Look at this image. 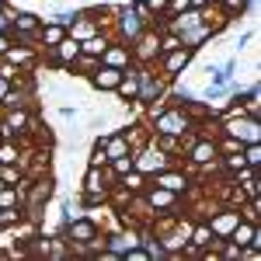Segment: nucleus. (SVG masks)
<instances>
[{"mask_svg":"<svg viewBox=\"0 0 261 261\" xmlns=\"http://www.w3.org/2000/svg\"><path fill=\"white\" fill-rule=\"evenodd\" d=\"M66 39V28L63 24H56V21H42L39 28V49H53L56 42Z\"/></svg>","mask_w":261,"mask_h":261,"instance_id":"nucleus-22","label":"nucleus"},{"mask_svg":"<svg viewBox=\"0 0 261 261\" xmlns=\"http://www.w3.org/2000/svg\"><path fill=\"white\" fill-rule=\"evenodd\" d=\"M60 115H63V119H73V115H77V108H70V105H63V108H60Z\"/></svg>","mask_w":261,"mask_h":261,"instance_id":"nucleus-32","label":"nucleus"},{"mask_svg":"<svg viewBox=\"0 0 261 261\" xmlns=\"http://www.w3.org/2000/svg\"><path fill=\"white\" fill-rule=\"evenodd\" d=\"M188 4H192V7H199V11H202V7H213L216 0H188Z\"/></svg>","mask_w":261,"mask_h":261,"instance_id":"nucleus-33","label":"nucleus"},{"mask_svg":"<svg viewBox=\"0 0 261 261\" xmlns=\"http://www.w3.org/2000/svg\"><path fill=\"white\" fill-rule=\"evenodd\" d=\"M244 164L247 167H258L261 164V143H244Z\"/></svg>","mask_w":261,"mask_h":261,"instance_id":"nucleus-28","label":"nucleus"},{"mask_svg":"<svg viewBox=\"0 0 261 261\" xmlns=\"http://www.w3.org/2000/svg\"><path fill=\"white\" fill-rule=\"evenodd\" d=\"M101 63L105 66H115V70H133L136 63H133V53H129V45L119 39H112L105 45V53H101Z\"/></svg>","mask_w":261,"mask_h":261,"instance_id":"nucleus-15","label":"nucleus"},{"mask_svg":"<svg viewBox=\"0 0 261 261\" xmlns=\"http://www.w3.org/2000/svg\"><path fill=\"white\" fill-rule=\"evenodd\" d=\"M39 230H42V223L28 220V216H24V220H18L14 226H11V233H14V244H28L32 237H35V233H39Z\"/></svg>","mask_w":261,"mask_h":261,"instance_id":"nucleus-24","label":"nucleus"},{"mask_svg":"<svg viewBox=\"0 0 261 261\" xmlns=\"http://www.w3.org/2000/svg\"><path fill=\"white\" fill-rule=\"evenodd\" d=\"M53 195H56V178H53V174L28 178V185H24V216L42 223V213H45V205L53 202Z\"/></svg>","mask_w":261,"mask_h":261,"instance_id":"nucleus-2","label":"nucleus"},{"mask_svg":"<svg viewBox=\"0 0 261 261\" xmlns=\"http://www.w3.org/2000/svg\"><path fill=\"white\" fill-rule=\"evenodd\" d=\"M129 53H133V63L136 66H153V60L161 56V32L150 24V28H143L136 39L129 42Z\"/></svg>","mask_w":261,"mask_h":261,"instance_id":"nucleus-9","label":"nucleus"},{"mask_svg":"<svg viewBox=\"0 0 261 261\" xmlns=\"http://www.w3.org/2000/svg\"><path fill=\"white\" fill-rule=\"evenodd\" d=\"M143 4H146L150 14H164V11H167V0H143Z\"/></svg>","mask_w":261,"mask_h":261,"instance_id":"nucleus-30","label":"nucleus"},{"mask_svg":"<svg viewBox=\"0 0 261 261\" xmlns=\"http://www.w3.org/2000/svg\"><path fill=\"white\" fill-rule=\"evenodd\" d=\"M108 42H112V35H108V32H98V35H91V39L81 42V53L98 56V60H101V53H105V45H108Z\"/></svg>","mask_w":261,"mask_h":261,"instance_id":"nucleus-25","label":"nucleus"},{"mask_svg":"<svg viewBox=\"0 0 261 261\" xmlns=\"http://www.w3.org/2000/svg\"><path fill=\"white\" fill-rule=\"evenodd\" d=\"M251 4H254V0H216V7H220L223 14L233 21V24H237V21H241L244 14L251 11Z\"/></svg>","mask_w":261,"mask_h":261,"instance_id":"nucleus-23","label":"nucleus"},{"mask_svg":"<svg viewBox=\"0 0 261 261\" xmlns=\"http://www.w3.org/2000/svg\"><path fill=\"white\" fill-rule=\"evenodd\" d=\"M192 60H195V53H192V49H185V45H178V49H171V53H161V56L153 60V70H157L167 84H178L181 77L188 73Z\"/></svg>","mask_w":261,"mask_h":261,"instance_id":"nucleus-3","label":"nucleus"},{"mask_svg":"<svg viewBox=\"0 0 261 261\" xmlns=\"http://www.w3.org/2000/svg\"><path fill=\"white\" fill-rule=\"evenodd\" d=\"M143 28H146V24L140 21V14H136V7H133V4H115V11H112V28H108V35H112V39H119V42L129 45Z\"/></svg>","mask_w":261,"mask_h":261,"instance_id":"nucleus-4","label":"nucleus"},{"mask_svg":"<svg viewBox=\"0 0 261 261\" xmlns=\"http://www.w3.org/2000/svg\"><path fill=\"white\" fill-rule=\"evenodd\" d=\"M11 45H14V39H11V32H0V56H4V53H7Z\"/></svg>","mask_w":261,"mask_h":261,"instance_id":"nucleus-31","label":"nucleus"},{"mask_svg":"<svg viewBox=\"0 0 261 261\" xmlns=\"http://www.w3.org/2000/svg\"><path fill=\"white\" fill-rule=\"evenodd\" d=\"M101 230H105V226H101L94 216L84 213V216H77L73 223H66V241L70 244H91L94 237H101Z\"/></svg>","mask_w":261,"mask_h":261,"instance_id":"nucleus-12","label":"nucleus"},{"mask_svg":"<svg viewBox=\"0 0 261 261\" xmlns=\"http://www.w3.org/2000/svg\"><path fill=\"white\" fill-rule=\"evenodd\" d=\"M35 125H39V108H4L0 112V133H4V140H18L21 146H28Z\"/></svg>","mask_w":261,"mask_h":261,"instance_id":"nucleus-1","label":"nucleus"},{"mask_svg":"<svg viewBox=\"0 0 261 261\" xmlns=\"http://www.w3.org/2000/svg\"><path fill=\"white\" fill-rule=\"evenodd\" d=\"M4 60L14 63L18 70H39L42 66V49L39 45H21V42H14V45L4 53Z\"/></svg>","mask_w":261,"mask_h":261,"instance_id":"nucleus-13","label":"nucleus"},{"mask_svg":"<svg viewBox=\"0 0 261 261\" xmlns=\"http://www.w3.org/2000/svg\"><path fill=\"white\" fill-rule=\"evenodd\" d=\"M213 39H216V32H213V24H205V21H199V24L188 28V32H181V45L192 49V53H199V49H205V45H213Z\"/></svg>","mask_w":261,"mask_h":261,"instance_id":"nucleus-17","label":"nucleus"},{"mask_svg":"<svg viewBox=\"0 0 261 261\" xmlns=\"http://www.w3.org/2000/svg\"><path fill=\"white\" fill-rule=\"evenodd\" d=\"M105 153H108V161L133 153V146H129V136H125L122 129H112V133H105Z\"/></svg>","mask_w":261,"mask_h":261,"instance_id":"nucleus-18","label":"nucleus"},{"mask_svg":"<svg viewBox=\"0 0 261 261\" xmlns=\"http://www.w3.org/2000/svg\"><path fill=\"white\" fill-rule=\"evenodd\" d=\"M14 11H18V7H11L7 0L0 4V32H11V24H14Z\"/></svg>","mask_w":261,"mask_h":261,"instance_id":"nucleus-29","label":"nucleus"},{"mask_svg":"<svg viewBox=\"0 0 261 261\" xmlns=\"http://www.w3.org/2000/svg\"><path fill=\"white\" fill-rule=\"evenodd\" d=\"M205 223L213 226L216 237H230V230L241 223V209H233V205H216V209L205 216Z\"/></svg>","mask_w":261,"mask_h":261,"instance_id":"nucleus-14","label":"nucleus"},{"mask_svg":"<svg viewBox=\"0 0 261 261\" xmlns=\"http://www.w3.org/2000/svg\"><path fill=\"white\" fill-rule=\"evenodd\" d=\"M119 81H122V70H115V66H105V63H98V70L87 77V84H91L98 94H115Z\"/></svg>","mask_w":261,"mask_h":261,"instance_id":"nucleus-16","label":"nucleus"},{"mask_svg":"<svg viewBox=\"0 0 261 261\" xmlns=\"http://www.w3.org/2000/svg\"><path fill=\"white\" fill-rule=\"evenodd\" d=\"M258 233H261V223L241 220V223H237V226H233V230H230V237H226V241H233V244H237V247H247V244L254 241Z\"/></svg>","mask_w":261,"mask_h":261,"instance_id":"nucleus-21","label":"nucleus"},{"mask_svg":"<svg viewBox=\"0 0 261 261\" xmlns=\"http://www.w3.org/2000/svg\"><path fill=\"white\" fill-rule=\"evenodd\" d=\"M143 202L150 205L153 220H157V216H178V213H185V195H174V192H167L161 185H146Z\"/></svg>","mask_w":261,"mask_h":261,"instance_id":"nucleus-6","label":"nucleus"},{"mask_svg":"<svg viewBox=\"0 0 261 261\" xmlns=\"http://www.w3.org/2000/svg\"><path fill=\"white\" fill-rule=\"evenodd\" d=\"M136 91H140V70L133 66V70H122V81H119V87H115V98L119 101H136Z\"/></svg>","mask_w":261,"mask_h":261,"instance_id":"nucleus-19","label":"nucleus"},{"mask_svg":"<svg viewBox=\"0 0 261 261\" xmlns=\"http://www.w3.org/2000/svg\"><path fill=\"white\" fill-rule=\"evenodd\" d=\"M146 125H150V133L181 136V133H188V129H192V119L185 115V108H174V105H167V108H164V112H157V115L146 122Z\"/></svg>","mask_w":261,"mask_h":261,"instance_id":"nucleus-10","label":"nucleus"},{"mask_svg":"<svg viewBox=\"0 0 261 261\" xmlns=\"http://www.w3.org/2000/svg\"><path fill=\"white\" fill-rule=\"evenodd\" d=\"M115 185H119V188H125L129 195H143V192H146V185H150V178H146L143 171H136V167H133V171L119 174V181H115ZM115 185H112V188H115Z\"/></svg>","mask_w":261,"mask_h":261,"instance_id":"nucleus-20","label":"nucleus"},{"mask_svg":"<svg viewBox=\"0 0 261 261\" xmlns=\"http://www.w3.org/2000/svg\"><path fill=\"white\" fill-rule=\"evenodd\" d=\"M136 70H140V91H136V101H133V105H136V108H146V105L161 101L171 84L164 81L153 66H136Z\"/></svg>","mask_w":261,"mask_h":261,"instance_id":"nucleus-8","label":"nucleus"},{"mask_svg":"<svg viewBox=\"0 0 261 261\" xmlns=\"http://www.w3.org/2000/svg\"><path fill=\"white\" fill-rule=\"evenodd\" d=\"M108 164V153H105V133L91 143V157H87V167H105Z\"/></svg>","mask_w":261,"mask_h":261,"instance_id":"nucleus-27","label":"nucleus"},{"mask_svg":"<svg viewBox=\"0 0 261 261\" xmlns=\"http://www.w3.org/2000/svg\"><path fill=\"white\" fill-rule=\"evenodd\" d=\"M171 164H178V157H171V153L157 150V146H153L150 140L143 143V146H136V150H133V167H136V171H143L146 178H153L157 171H167Z\"/></svg>","mask_w":261,"mask_h":261,"instance_id":"nucleus-7","label":"nucleus"},{"mask_svg":"<svg viewBox=\"0 0 261 261\" xmlns=\"http://www.w3.org/2000/svg\"><path fill=\"white\" fill-rule=\"evenodd\" d=\"M216 133L223 136H233L241 143H261V119H251V115H226V119H216Z\"/></svg>","mask_w":261,"mask_h":261,"instance_id":"nucleus-5","label":"nucleus"},{"mask_svg":"<svg viewBox=\"0 0 261 261\" xmlns=\"http://www.w3.org/2000/svg\"><path fill=\"white\" fill-rule=\"evenodd\" d=\"M39 28H42V18L35 11H14L11 39L21 42V45H39Z\"/></svg>","mask_w":261,"mask_h":261,"instance_id":"nucleus-11","label":"nucleus"},{"mask_svg":"<svg viewBox=\"0 0 261 261\" xmlns=\"http://www.w3.org/2000/svg\"><path fill=\"white\" fill-rule=\"evenodd\" d=\"M66 258H70L66 237H53V233H49V261H66Z\"/></svg>","mask_w":261,"mask_h":261,"instance_id":"nucleus-26","label":"nucleus"}]
</instances>
